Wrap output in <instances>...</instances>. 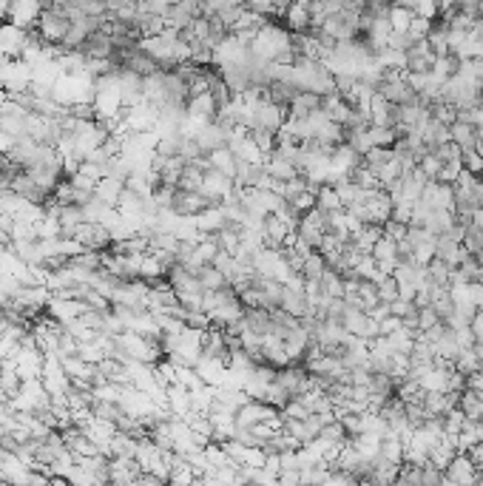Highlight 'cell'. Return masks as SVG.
<instances>
[{"instance_id":"ab89813d","label":"cell","mask_w":483,"mask_h":486,"mask_svg":"<svg viewBox=\"0 0 483 486\" xmlns=\"http://www.w3.org/2000/svg\"><path fill=\"white\" fill-rule=\"evenodd\" d=\"M472 225H477V228L483 231V208H477L475 214H472Z\"/></svg>"},{"instance_id":"7a4b0ae2","label":"cell","mask_w":483,"mask_h":486,"mask_svg":"<svg viewBox=\"0 0 483 486\" xmlns=\"http://www.w3.org/2000/svg\"><path fill=\"white\" fill-rule=\"evenodd\" d=\"M287 119V108H279L273 103H262L253 108V123H251V131H270V134H279L282 126Z\"/></svg>"},{"instance_id":"e575fe53","label":"cell","mask_w":483,"mask_h":486,"mask_svg":"<svg viewBox=\"0 0 483 486\" xmlns=\"http://www.w3.org/2000/svg\"><path fill=\"white\" fill-rule=\"evenodd\" d=\"M464 171H469L475 176L483 174V157L477 154V151H466V154H464Z\"/></svg>"},{"instance_id":"7402d4cb","label":"cell","mask_w":483,"mask_h":486,"mask_svg":"<svg viewBox=\"0 0 483 486\" xmlns=\"http://www.w3.org/2000/svg\"><path fill=\"white\" fill-rule=\"evenodd\" d=\"M458 410L464 412L466 421H480V415H483V401L475 396L472 389H464L461 399H458Z\"/></svg>"},{"instance_id":"ba28073f","label":"cell","mask_w":483,"mask_h":486,"mask_svg":"<svg viewBox=\"0 0 483 486\" xmlns=\"http://www.w3.org/2000/svg\"><path fill=\"white\" fill-rule=\"evenodd\" d=\"M435 54H432V46L427 40L415 43L409 51H407V72L409 74H430L432 66H435Z\"/></svg>"},{"instance_id":"8fae6325","label":"cell","mask_w":483,"mask_h":486,"mask_svg":"<svg viewBox=\"0 0 483 486\" xmlns=\"http://www.w3.org/2000/svg\"><path fill=\"white\" fill-rule=\"evenodd\" d=\"M123 191H126V182H123V179H117V176H105L103 182H97L94 196H97L103 205L114 208V205H117V199L123 196Z\"/></svg>"},{"instance_id":"60d3db41","label":"cell","mask_w":483,"mask_h":486,"mask_svg":"<svg viewBox=\"0 0 483 486\" xmlns=\"http://www.w3.org/2000/svg\"><path fill=\"white\" fill-rule=\"evenodd\" d=\"M6 103H9V94H6V91H3V88H0V108H3Z\"/></svg>"},{"instance_id":"5bb4252c","label":"cell","mask_w":483,"mask_h":486,"mask_svg":"<svg viewBox=\"0 0 483 486\" xmlns=\"http://www.w3.org/2000/svg\"><path fill=\"white\" fill-rule=\"evenodd\" d=\"M242 330L248 333H256V336H267L270 333V310H245V316H242Z\"/></svg>"},{"instance_id":"8992f818","label":"cell","mask_w":483,"mask_h":486,"mask_svg":"<svg viewBox=\"0 0 483 486\" xmlns=\"http://www.w3.org/2000/svg\"><path fill=\"white\" fill-rule=\"evenodd\" d=\"M443 478H446V480H452L455 486H475V483H477V478H480V469L472 464V458H469L466 452H461L458 458L446 467Z\"/></svg>"},{"instance_id":"603a6c76","label":"cell","mask_w":483,"mask_h":486,"mask_svg":"<svg viewBox=\"0 0 483 486\" xmlns=\"http://www.w3.org/2000/svg\"><path fill=\"white\" fill-rule=\"evenodd\" d=\"M319 285H321V293L327 299H344V282H341V276H339L333 267L324 270V276L319 279Z\"/></svg>"},{"instance_id":"d590c367","label":"cell","mask_w":483,"mask_h":486,"mask_svg":"<svg viewBox=\"0 0 483 486\" xmlns=\"http://www.w3.org/2000/svg\"><path fill=\"white\" fill-rule=\"evenodd\" d=\"M396 330H401V319H384L381 324H378V336H392Z\"/></svg>"},{"instance_id":"30bf717a","label":"cell","mask_w":483,"mask_h":486,"mask_svg":"<svg viewBox=\"0 0 483 486\" xmlns=\"http://www.w3.org/2000/svg\"><path fill=\"white\" fill-rule=\"evenodd\" d=\"M264 174L270 176V179H276V182H290V179H296L298 176V171L293 168V162H287L285 157H279L276 151L270 157H264Z\"/></svg>"},{"instance_id":"83f0119b","label":"cell","mask_w":483,"mask_h":486,"mask_svg":"<svg viewBox=\"0 0 483 486\" xmlns=\"http://www.w3.org/2000/svg\"><path fill=\"white\" fill-rule=\"evenodd\" d=\"M373 259H375V262H398V245H396L392 239L381 236V239L375 242V248H373Z\"/></svg>"},{"instance_id":"cb8c5ba5","label":"cell","mask_w":483,"mask_h":486,"mask_svg":"<svg viewBox=\"0 0 483 486\" xmlns=\"http://www.w3.org/2000/svg\"><path fill=\"white\" fill-rule=\"evenodd\" d=\"M37 231V242H46V239H63V225H60L57 217L51 214H43V219L35 225Z\"/></svg>"},{"instance_id":"2e32d148","label":"cell","mask_w":483,"mask_h":486,"mask_svg":"<svg viewBox=\"0 0 483 486\" xmlns=\"http://www.w3.org/2000/svg\"><path fill=\"white\" fill-rule=\"evenodd\" d=\"M282 310H285L287 316H293V319H305L307 313H313V310H310V301L305 299V293H290V290H285Z\"/></svg>"},{"instance_id":"277c9868","label":"cell","mask_w":483,"mask_h":486,"mask_svg":"<svg viewBox=\"0 0 483 486\" xmlns=\"http://www.w3.org/2000/svg\"><path fill=\"white\" fill-rule=\"evenodd\" d=\"M214 202H210L205 194H199V191H176L173 194V214L176 217H183V219H194V217H199L205 208H210Z\"/></svg>"},{"instance_id":"d4e9b609","label":"cell","mask_w":483,"mask_h":486,"mask_svg":"<svg viewBox=\"0 0 483 486\" xmlns=\"http://www.w3.org/2000/svg\"><path fill=\"white\" fill-rule=\"evenodd\" d=\"M396 486H424V467H415V464H401V467H398Z\"/></svg>"},{"instance_id":"4fadbf2b","label":"cell","mask_w":483,"mask_h":486,"mask_svg":"<svg viewBox=\"0 0 483 486\" xmlns=\"http://www.w3.org/2000/svg\"><path fill=\"white\" fill-rule=\"evenodd\" d=\"M207 162H210V168L219 171V174H225L228 179L236 176V157H233V151H230L228 145H225V148H217V151H210V154H207Z\"/></svg>"},{"instance_id":"9a60e30c","label":"cell","mask_w":483,"mask_h":486,"mask_svg":"<svg viewBox=\"0 0 483 486\" xmlns=\"http://www.w3.org/2000/svg\"><path fill=\"white\" fill-rule=\"evenodd\" d=\"M449 137H452V142L464 151V154H466V151H475V145H477V128L475 126H466V123L449 126Z\"/></svg>"},{"instance_id":"f1b7e54d","label":"cell","mask_w":483,"mask_h":486,"mask_svg":"<svg viewBox=\"0 0 483 486\" xmlns=\"http://www.w3.org/2000/svg\"><path fill=\"white\" fill-rule=\"evenodd\" d=\"M461 248L469 253V256H477L483 251V231L477 225H469L466 233H464V242H461Z\"/></svg>"},{"instance_id":"3957f363","label":"cell","mask_w":483,"mask_h":486,"mask_svg":"<svg viewBox=\"0 0 483 486\" xmlns=\"http://www.w3.org/2000/svg\"><path fill=\"white\" fill-rule=\"evenodd\" d=\"M71 239L80 242V245H83L85 251H97V253H103V251L111 248V233H108V228H103V225H92V222H83V225L74 231Z\"/></svg>"},{"instance_id":"4316f807","label":"cell","mask_w":483,"mask_h":486,"mask_svg":"<svg viewBox=\"0 0 483 486\" xmlns=\"http://www.w3.org/2000/svg\"><path fill=\"white\" fill-rule=\"evenodd\" d=\"M324 270H327V262L319 253H310L305 259V265H301V276H305L307 282H319L324 276Z\"/></svg>"},{"instance_id":"e0dca14e","label":"cell","mask_w":483,"mask_h":486,"mask_svg":"<svg viewBox=\"0 0 483 486\" xmlns=\"http://www.w3.org/2000/svg\"><path fill=\"white\" fill-rule=\"evenodd\" d=\"M316 208L321 210V214H339V210H344L339 194L333 185H321L319 194H316Z\"/></svg>"},{"instance_id":"8d00e7d4","label":"cell","mask_w":483,"mask_h":486,"mask_svg":"<svg viewBox=\"0 0 483 486\" xmlns=\"http://www.w3.org/2000/svg\"><path fill=\"white\" fill-rule=\"evenodd\" d=\"M469 458H472V464H475V467L483 472V441H480V444H475V446L469 449Z\"/></svg>"},{"instance_id":"44dd1931","label":"cell","mask_w":483,"mask_h":486,"mask_svg":"<svg viewBox=\"0 0 483 486\" xmlns=\"http://www.w3.org/2000/svg\"><path fill=\"white\" fill-rule=\"evenodd\" d=\"M202 182H205V171L199 168V165H194V162H188L185 165V171H183V176H179V185H176V191H199L202 188Z\"/></svg>"},{"instance_id":"7c38bea8","label":"cell","mask_w":483,"mask_h":486,"mask_svg":"<svg viewBox=\"0 0 483 486\" xmlns=\"http://www.w3.org/2000/svg\"><path fill=\"white\" fill-rule=\"evenodd\" d=\"M217 245H219V251L222 253H228V256H239V251H242V228L239 225H225L217 236Z\"/></svg>"},{"instance_id":"f546056e","label":"cell","mask_w":483,"mask_h":486,"mask_svg":"<svg viewBox=\"0 0 483 486\" xmlns=\"http://www.w3.org/2000/svg\"><path fill=\"white\" fill-rule=\"evenodd\" d=\"M333 188H336V194H339V199H341L344 208H350V205H355V202L361 199V191L353 185L350 179H339V182H333Z\"/></svg>"},{"instance_id":"6da1fadb","label":"cell","mask_w":483,"mask_h":486,"mask_svg":"<svg viewBox=\"0 0 483 486\" xmlns=\"http://www.w3.org/2000/svg\"><path fill=\"white\" fill-rule=\"evenodd\" d=\"M35 32L40 35L43 46H57V49L63 46L66 35L71 32V17L66 15V3H49V6H43Z\"/></svg>"},{"instance_id":"9c48e42d","label":"cell","mask_w":483,"mask_h":486,"mask_svg":"<svg viewBox=\"0 0 483 486\" xmlns=\"http://www.w3.org/2000/svg\"><path fill=\"white\" fill-rule=\"evenodd\" d=\"M194 225L202 236H217L228 222H225V214H222V205H210L205 208L199 217H194Z\"/></svg>"},{"instance_id":"f35d334b","label":"cell","mask_w":483,"mask_h":486,"mask_svg":"<svg viewBox=\"0 0 483 486\" xmlns=\"http://www.w3.org/2000/svg\"><path fill=\"white\" fill-rule=\"evenodd\" d=\"M472 37H475V40H480V43H483V17H480V20H477V23H475V28H472Z\"/></svg>"},{"instance_id":"5b68a950","label":"cell","mask_w":483,"mask_h":486,"mask_svg":"<svg viewBox=\"0 0 483 486\" xmlns=\"http://www.w3.org/2000/svg\"><path fill=\"white\" fill-rule=\"evenodd\" d=\"M233 179H228L225 174H219V171H205V182H202V188H199V194H205L214 205H222L230 194H233Z\"/></svg>"},{"instance_id":"4dcf8cb0","label":"cell","mask_w":483,"mask_h":486,"mask_svg":"<svg viewBox=\"0 0 483 486\" xmlns=\"http://www.w3.org/2000/svg\"><path fill=\"white\" fill-rule=\"evenodd\" d=\"M378 301H384V305L398 301V282H396V276H384L378 282Z\"/></svg>"},{"instance_id":"d6986e66","label":"cell","mask_w":483,"mask_h":486,"mask_svg":"<svg viewBox=\"0 0 483 486\" xmlns=\"http://www.w3.org/2000/svg\"><path fill=\"white\" fill-rule=\"evenodd\" d=\"M196 279H199V285H202V290L205 293H219L228 282H225V276L214 267V265H205L199 273H196Z\"/></svg>"},{"instance_id":"1f68e13d","label":"cell","mask_w":483,"mask_h":486,"mask_svg":"<svg viewBox=\"0 0 483 486\" xmlns=\"http://www.w3.org/2000/svg\"><path fill=\"white\" fill-rule=\"evenodd\" d=\"M418 313V308L412 305V301H404V299H398V301H392L389 305V316L392 319H407V316H415Z\"/></svg>"},{"instance_id":"ffe728a7","label":"cell","mask_w":483,"mask_h":486,"mask_svg":"<svg viewBox=\"0 0 483 486\" xmlns=\"http://www.w3.org/2000/svg\"><path fill=\"white\" fill-rule=\"evenodd\" d=\"M392 157H396V151L392 148H370L364 157H361V165H364L367 171H373V174H378Z\"/></svg>"},{"instance_id":"484cf974","label":"cell","mask_w":483,"mask_h":486,"mask_svg":"<svg viewBox=\"0 0 483 486\" xmlns=\"http://www.w3.org/2000/svg\"><path fill=\"white\" fill-rule=\"evenodd\" d=\"M389 111H392V106L378 94H373V100H370V119H373V126H384L387 128V123H389Z\"/></svg>"},{"instance_id":"d6a6232c","label":"cell","mask_w":483,"mask_h":486,"mask_svg":"<svg viewBox=\"0 0 483 486\" xmlns=\"http://www.w3.org/2000/svg\"><path fill=\"white\" fill-rule=\"evenodd\" d=\"M435 324H441V319H438V313H435L432 308L418 310V333H427V330H432Z\"/></svg>"},{"instance_id":"74e56055","label":"cell","mask_w":483,"mask_h":486,"mask_svg":"<svg viewBox=\"0 0 483 486\" xmlns=\"http://www.w3.org/2000/svg\"><path fill=\"white\" fill-rule=\"evenodd\" d=\"M15 137H9V134H3L0 131V154H12V148H15Z\"/></svg>"},{"instance_id":"836d02e7","label":"cell","mask_w":483,"mask_h":486,"mask_svg":"<svg viewBox=\"0 0 483 486\" xmlns=\"http://www.w3.org/2000/svg\"><path fill=\"white\" fill-rule=\"evenodd\" d=\"M381 231H384V236L387 239H392V242H396V245H398V242H404L407 239V225H398V222H387V225H381Z\"/></svg>"},{"instance_id":"b9f144b4","label":"cell","mask_w":483,"mask_h":486,"mask_svg":"<svg viewBox=\"0 0 483 486\" xmlns=\"http://www.w3.org/2000/svg\"><path fill=\"white\" fill-rule=\"evenodd\" d=\"M477 15H480V17H483V3H477Z\"/></svg>"},{"instance_id":"ac0fdd59","label":"cell","mask_w":483,"mask_h":486,"mask_svg":"<svg viewBox=\"0 0 483 486\" xmlns=\"http://www.w3.org/2000/svg\"><path fill=\"white\" fill-rule=\"evenodd\" d=\"M347 179L353 182V185H355L358 191H384V188H381V182H378V176H375L373 171H367L364 165H358V168H353Z\"/></svg>"},{"instance_id":"52a82bcc","label":"cell","mask_w":483,"mask_h":486,"mask_svg":"<svg viewBox=\"0 0 483 486\" xmlns=\"http://www.w3.org/2000/svg\"><path fill=\"white\" fill-rule=\"evenodd\" d=\"M282 23H285V32L290 35H307L310 32V3H287Z\"/></svg>"}]
</instances>
